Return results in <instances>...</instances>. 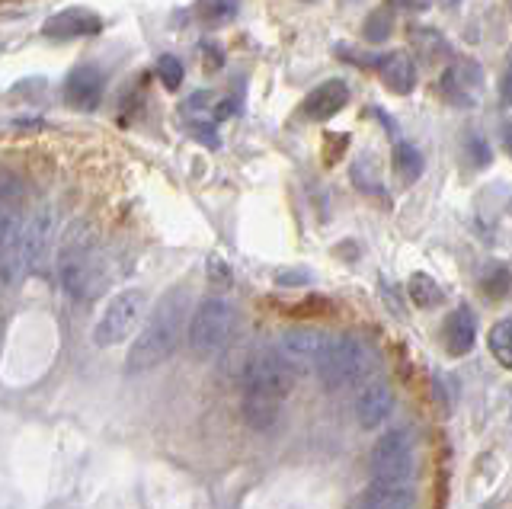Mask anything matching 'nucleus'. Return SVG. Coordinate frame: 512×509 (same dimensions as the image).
Listing matches in <instances>:
<instances>
[{
  "instance_id": "obj_29",
  "label": "nucleus",
  "mask_w": 512,
  "mask_h": 509,
  "mask_svg": "<svg viewBox=\"0 0 512 509\" xmlns=\"http://www.w3.org/2000/svg\"><path fill=\"white\" fill-rule=\"evenodd\" d=\"M503 145H506V151L512 154V125H506V129H503Z\"/></svg>"
},
{
  "instance_id": "obj_25",
  "label": "nucleus",
  "mask_w": 512,
  "mask_h": 509,
  "mask_svg": "<svg viewBox=\"0 0 512 509\" xmlns=\"http://www.w3.org/2000/svg\"><path fill=\"white\" fill-rule=\"evenodd\" d=\"M509 289H512V273L506 266H493L484 276V292L490 298H503V295H509Z\"/></svg>"
},
{
  "instance_id": "obj_9",
  "label": "nucleus",
  "mask_w": 512,
  "mask_h": 509,
  "mask_svg": "<svg viewBox=\"0 0 512 509\" xmlns=\"http://www.w3.org/2000/svg\"><path fill=\"white\" fill-rule=\"evenodd\" d=\"M327 343H330V333L317 327H288L279 333V353L288 359V365H292L295 372H304V369L317 372V362L324 356Z\"/></svg>"
},
{
  "instance_id": "obj_22",
  "label": "nucleus",
  "mask_w": 512,
  "mask_h": 509,
  "mask_svg": "<svg viewBox=\"0 0 512 509\" xmlns=\"http://www.w3.org/2000/svg\"><path fill=\"white\" fill-rule=\"evenodd\" d=\"M407 295L413 298V305H420V308H432V305H439L442 301V289H439V282L426 276V273H413L410 282H407Z\"/></svg>"
},
{
  "instance_id": "obj_14",
  "label": "nucleus",
  "mask_w": 512,
  "mask_h": 509,
  "mask_svg": "<svg viewBox=\"0 0 512 509\" xmlns=\"http://www.w3.org/2000/svg\"><path fill=\"white\" fill-rule=\"evenodd\" d=\"M362 509H416V487L410 481H381V477H375L365 490Z\"/></svg>"
},
{
  "instance_id": "obj_19",
  "label": "nucleus",
  "mask_w": 512,
  "mask_h": 509,
  "mask_svg": "<svg viewBox=\"0 0 512 509\" xmlns=\"http://www.w3.org/2000/svg\"><path fill=\"white\" fill-rule=\"evenodd\" d=\"M423 170H426V157L423 151L416 148V145H407V141H400V145L394 148V173L400 177V183H416L423 177Z\"/></svg>"
},
{
  "instance_id": "obj_28",
  "label": "nucleus",
  "mask_w": 512,
  "mask_h": 509,
  "mask_svg": "<svg viewBox=\"0 0 512 509\" xmlns=\"http://www.w3.org/2000/svg\"><path fill=\"white\" fill-rule=\"evenodd\" d=\"M394 7H400V10H410V13H420V10H426L432 0H391Z\"/></svg>"
},
{
  "instance_id": "obj_26",
  "label": "nucleus",
  "mask_w": 512,
  "mask_h": 509,
  "mask_svg": "<svg viewBox=\"0 0 512 509\" xmlns=\"http://www.w3.org/2000/svg\"><path fill=\"white\" fill-rule=\"evenodd\" d=\"M468 157L474 161V167H490L493 154H490V145L480 138H468Z\"/></svg>"
},
{
  "instance_id": "obj_18",
  "label": "nucleus",
  "mask_w": 512,
  "mask_h": 509,
  "mask_svg": "<svg viewBox=\"0 0 512 509\" xmlns=\"http://www.w3.org/2000/svg\"><path fill=\"white\" fill-rule=\"evenodd\" d=\"M240 410H244L247 426H253L256 433H269V429L282 420V404L279 401H266V397L244 394V404H240Z\"/></svg>"
},
{
  "instance_id": "obj_11",
  "label": "nucleus",
  "mask_w": 512,
  "mask_h": 509,
  "mask_svg": "<svg viewBox=\"0 0 512 509\" xmlns=\"http://www.w3.org/2000/svg\"><path fill=\"white\" fill-rule=\"evenodd\" d=\"M106 93V74L93 65H77L64 77V100L68 106L80 109V113H93L103 103Z\"/></svg>"
},
{
  "instance_id": "obj_4",
  "label": "nucleus",
  "mask_w": 512,
  "mask_h": 509,
  "mask_svg": "<svg viewBox=\"0 0 512 509\" xmlns=\"http://www.w3.org/2000/svg\"><path fill=\"white\" fill-rule=\"evenodd\" d=\"M368 372V349L359 337L352 333H340V337H330L324 356L317 362V378L324 381V388L340 391L346 385H356L359 378Z\"/></svg>"
},
{
  "instance_id": "obj_30",
  "label": "nucleus",
  "mask_w": 512,
  "mask_h": 509,
  "mask_svg": "<svg viewBox=\"0 0 512 509\" xmlns=\"http://www.w3.org/2000/svg\"><path fill=\"white\" fill-rule=\"evenodd\" d=\"M509 7H512V0H509Z\"/></svg>"
},
{
  "instance_id": "obj_8",
  "label": "nucleus",
  "mask_w": 512,
  "mask_h": 509,
  "mask_svg": "<svg viewBox=\"0 0 512 509\" xmlns=\"http://www.w3.org/2000/svg\"><path fill=\"white\" fill-rule=\"evenodd\" d=\"M372 474L381 481H407L413 471V439L407 429H388L372 449Z\"/></svg>"
},
{
  "instance_id": "obj_23",
  "label": "nucleus",
  "mask_w": 512,
  "mask_h": 509,
  "mask_svg": "<svg viewBox=\"0 0 512 509\" xmlns=\"http://www.w3.org/2000/svg\"><path fill=\"white\" fill-rule=\"evenodd\" d=\"M394 33V17L391 10H372L368 13V20L362 26V36L372 42V45H381L384 39H388Z\"/></svg>"
},
{
  "instance_id": "obj_5",
  "label": "nucleus",
  "mask_w": 512,
  "mask_h": 509,
  "mask_svg": "<svg viewBox=\"0 0 512 509\" xmlns=\"http://www.w3.org/2000/svg\"><path fill=\"white\" fill-rule=\"evenodd\" d=\"M295 375L298 372L279 349H256L244 365V394L282 404L295 388Z\"/></svg>"
},
{
  "instance_id": "obj_24",
  "label": "nucleus",
  "mask_w": 512,
  "mask_h": 509,
  "mask_svg": "<svg viewBox=\"0 0 512 509\" xmlns=\"http://www.w3.org/2000/svg\"><path fill=\"white\" fill-rule=\"evenodd\" d=\"M157 77H160V84H164L170 93H176L183 87V61L176 58V55H160L157 58Z\"/></svg>"
},
{
  "instance_id": "obj_15",
  "label": "nucleus",
  "mask_w": 512,
  "mask_h": 509,
  "mask_svg": "<svg viewBox=\"0 0 512 509\" xmlns=\"http://www.w3.org/2000/svg\"><path fill=\"white\" fill-rule=\"evenodd\" d=\"M484 84V74L474 65V61H458L445 74H442V93L448 103H464L471 106L474 103V93Z\"/></svg>"
},
{
  "instance_id": "obj_10",
  "label": "nucleus",
  "mask_w": 512,
  "mask_h": 509,
  "mask_svg": "<svg viewBox=\"0 0 512 509\" xmlns=\"http://www.w3.org/2000/svg\"><path fill=\"white\" fill-rule=\"evenodd\" d=\"M100 33H103V17H100V13L87 10V7L58 10L55 17H48V23L42 26V36L55 39V42L90 39V36H100Z\"/></svg>"
},
{
  "instance_id": "obj_20",
  "label": "nucleus",
  "mask_w": 512,
  "mask_h": 509,
  "mask_svg": "<svg viewBox=\"0 0 512 509\" xmlns=\"http://www.w3.org/2000/svg\"><path fill=\"white\" fill-rule=\"evenodd\" d=\"M237 13H240V0H196V17L212 29L234 23Z\"/></svg>"
},
{
  "instance_id": "obj_27",
  "label": "nucleus",
  "mask_w": 512,
  "mask_h": 509,
  "mask_svg": "<svg viewBox=\"0 0 512 509\" xmlns=\"http://www.w3.org/2000/svg\"><path fill=\"white\" fill-rule=\"evenodd\" d=\"M500 100L509 106L512 103V55L506 61V68H503V77H500Z\"/></svg>"
},
{
  "instance_id": "obj_17",
  "label": "nucleus",
  "mask_w": 512,
  "mask_h": 509,
  "mask_svg": "<svg viewBox=\"0 0 512 509\" xmlns=\"http://www.w3.org/2000/svg\"><path fill=\"white\" fill-rule=\"evenodd\" d=\"M442 337L445 346L452 356H468L474 343H477V321H474V311L468 305H461L458 311H452L445 317V327H442Z\"/></svg>"
},
{
  "instance_id": "obj_1",
  "label": "nucleus",
  "mask_w": 512,
  "mask_h": 509,
  "mask_svg": "<svg viewBox=\"0 0 512 509\" xmlns=\"http://www.w3.org/2000/svg\"><path fill=\"white\" fill-rule=\"evenodd\" d=\"M189 321H192L189 317V295L170 289L154 305L151 317L144 321L132 349H128L125 372L138 375V372L157 369L160 362H167L176 353V346L183 343V337H189Z\"/></svg>"
},
{
  "instance_id": "obj_6",
  "label": "nucleus",
  "mask_w": 512,
  "mask_h": 509,
  "mask_svg": "<svg viewBox=\"0 0 512 509\" xmlns=\"http://www.w3.org/2000/svg\"><path fill=\"white\" fill-rule=\"evenodd\" d=\"M144 311H148V295L141 289H125L119 295H112L100 314V321L93 327V343L109 349L125 343L128 337H135V330L144 321Z\"/></svg>"
},
{
  "instance_id": "obj_21",
  "label": "nucleus",
  "mask_w": 512,
  "mask_h": 509,
  "mask_svg": "<svg viewBox=\"0 0 512 509\" xmlns=\"http://www.w3.org/2000/svg\"><path fill=\"white\" fill-rule=\"evenodd\" d=\"M487 346L493 359L503 365V369H512V317H500L490 333H487Z\"/></svg>"
},
{
  "instance_id": "obj_7",
  "label": "nucleus",
  "mask_w": 512,
  "mask_h": 509,
  "mask_svg": "<svg viewBox=\"0 0 512 509\" xmlns=\"http://www.w3.org/2000/svg\"><path fill=\"white\" fill-rule=\"evenodd\" d=\"M52 234H55V209L52 205H42L29 215L23 225L20 244H16V257H20L23 276H36L48 260V247H52Z\"/></svg>"
},
{
  "instance_id": "obj_13",
  "label": "nucleus",
  "mask_w": 512,
  "mask_h": 509,
  "mask_svg": "<svg viewBox=\"0 0 512 509\" xmlns=\"http://www.w3.org/2000/svg\"><path fill=\"white\" fill-rule=\"evenodd\" d=\"M346 103H349V87L333 77V81L317 84L308 97H304L301 113H304V119H311V122H330L333 116L343 113Z\"/></svg>"
},
{
  "instance_id": "obj_3",
  "label": "nucleus",
  "mask_w": 512,
  "mask_h": 509,
  "mask_svg": "<svg viewBox=\"0 0 512 509\" xmlns=\"http://www.w3.org/2000/svg\"><path fill=\"white\" fill-rule=\"evenodd\" d=\"M237 337V308L228 298H205L202 305L192 311L189 321V349L196 356L208 359L218 356L224 346Z\"/></svg>"
},
{
  "instance_id": "obj_2",
  "label": "nucleus",
  "mask_w": 512,
  "mask_h": 509,
  "mask_svg": "<svg viewBox=\"0 0 512 509\" xmlns=\"http://www.w3.org/2000/svg\"><path fill=\"white\" fill-rule=\"evenodd\" d=\"M96 269V231L90 221L77 218L61 234L58 244V279L68 295H84Z\"/></svg>"
},
{
  "instance_id": "obj_12",
  "label": "nucleus",
  "mask_w": 512,
  "mask_h": 509,
  "mask_svg": "<svg viewBox=\"0 0 512 509\" xmlns=\"http://www.w3.org/2000/svg\"><path fill=\"white\" fill-rule=\"evenodd\" d=\"M356 420L362 429H378L394 410V391L388 381H368L356 394Z\"/></svg>"
},
{
  "instance_id": "obj_16",
  "label": "nucleus",
  "mask_w": 512,
  "mask_h": 509,
  "mask_svg": "<svg viewBox=\"0 0 512 509\" xmlns=\"http://www.w3.org/2000/svg\"><path fill=\"white\" fill-rule=\"evenodd\" d=\"M378 77L391 93H397V97H410V93L416 90V84H420V74H416L413 58L404 52L384 55L381 65H378Z\"/></svg>"
}]
</instances>
